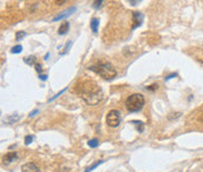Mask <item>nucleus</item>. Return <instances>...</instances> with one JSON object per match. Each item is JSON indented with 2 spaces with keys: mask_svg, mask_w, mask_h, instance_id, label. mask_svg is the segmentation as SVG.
<instances>
[{
  "mask_svg": "<svg viewBox=\"0 0 203 172\" xmlns=\"http://www.w3.org/2000/svg\"><path fill=\"white\" fill-rule=\"evenodd\" d=\"M101 4H102V0H94V4H93V6H94L95 8H99V7L101 6Z\"/></svg>",
  "mask_w": 203,
  "mask_h": 172,
  "instance_id": "20",
  "label": "nucleus"
},
{
  "mask_svg": "<svg viewBox=\"0 0 203 172\" xmlns=\"http://www.w3.org/2000/svg\"><path fill=\"white\" fill-rule=\"evenodd\" d=\"M156 89H157V85H156V84H155V85H150V86L148 87V90H149V91H153V90H156Z\"/></svg>",
  "mask_w": 203,
  "mask_h": 172,
  "instance_id": "22",
  "label": "nucleus"
},
{
  "mask_svg": "<svg viewBox=\"0 0 203 172\" xmlns=\"http://www.w3.org/2000/svg\"><path fill=\"white\" fill-rule=\"evenodd\" d=\"M25 63H26V64H30V65H33V64H35V59L33 57L25 58Z\"/></svg>",
  "mask_w": 203,
  "mask_h": 172,
  "instance_id": "17",
  "label": "nucleus"
},
{
  "mask_svg": "<svg viewBox=\"0 0 203 172\" xmlns=\"http://www.w3.org/2000/svg\"><path fill=\"white\" fill-rule=\"evenodd\" d=\"M68 30H69V22H68V21H65V22L61 24V26L59 27L58 33H59L60 36H63V34H66V33L68 32Z\"/></svg>",
  "mask_w": 203,
  "mask_h": 172,
  "instance_id": "9",
  "label": "nucleus"
},
{
  "mask_svg": "<svg viewBox=\"0 0 203 172\" xmlns=\"http://www.w3.org/2000/svg\"><path fill=\"white\" fill-rule=\"evenodd\" d=\"M24 37H26V33H25L24 31H19V32H17V34H16V38H17V40H21V39L24 38Z\"/></svg>",
  "mask_w": 203,
  "mask_h": 172,
  "instance_id": "15",
  "label": "nucleus"
},
{
  "mask_svg": "<svg viewBox=\"0 0 203 172\" xmlns=\"http://www.w3.org/2000/svg\"><path fill=\"white\" fill-rule=\"evenodd\" d=\"M19 117L18 115H11V117H8L7 119H5L4 120V123H8V124H13V123H16V121H18L19 120Z\"/></svg>",
  "mask_w": 203,
  "mask_h": 172,
  "instance_id": "11",
  "label": "nucleus"
},
{
  "mask_svg": "<svg viewBox=\"0 0 203 172\" xmlns=\"http://www.w3.org/2000/svg\"><path fill=\"white\" fill-rule=\"evenodd\" d=\"M66 90H67V87H65V89H63V90H62V91H60V92H59V93H58V95H56V96H54V97H53V98H51V99H49V103H51V101H52V100H54V99H56V98H58V97H60V96H61V95H62V93H63V92H65V91H66Z\"/></svg>",
  "mask_w": 203,
  "mask_h": 172,
  "instance_id": "19",
  "label": "nucleus"
},
{
  "mask_svg": "<svg viewBox=\"0 0 203 172\" xmlns=\"http://www.w3.org/2000/svg\"><path fill=\"white\" fill-rule=\"evenodd\" d=\"M173 115H174V113H173ZM180 115H181V113H175V115H173V117H171V115H169L168 118H169V119H173V118H179Z\"/></svg>",
  "mask_w": 203,
  "mask_h": 172,
  "instance_id": "24",
  "label": "nucleus"
},
{
  "mask_svg": "<svg viewBox=\"0 0 203 172\" xmlns=\"http://www.w3.org/2000/svg\"><path fill=\"white\" fill-rule=\"evenodd\" d=\"M145 105V97L140 93L130 95L126 100V107L129 112H137Z\"/></svg>",
  "mask_w": 203,
  "mask_h": 172,
  "instance_id": "3",
  "label": "nucleus"
},
{
  "mask_svg": "<svg viewBox=\"0 0 203 172\" xmlns=\"http://www.w3.org/2000/svg\"><path fill=\"white\" fill-rule=\"evenodd\" d=\"M78 92H79L80 97L85 100V103L91 106L97 105L103 99V93H102L101 89L93 80L81 81L78 86Z\"/></svg>",
  "mask_w": 203,
  "mask_h": 172,
  "instance_id": "1",
  "label": "nucleus"
},
{
  "mask_svg": "<svg viewBox=\"0 0 203 172\" xmlns=\"http://www.w3.org/2000/svg\"><path fill=\"white\" fill-rule=\"evenodd\" d=\"M88 145H89V147H97L99 146V140L96 139V138H94V139H91V140H88Z\"/></svg>",
  "mask_w": 203,
  "mask_h": 172,
  "instance_id": "13",
  "label": "nucleus"
},
{
  "mask_svg": "<svg viewBox=\"0 0 203 172\" xmlns=\"http://www.w3.org/2000/svg\"><path fill=\"white\" fill-rule=\"evenodd\" d=\"M32 140H33V137H32V136H26V137H25V144H26V145H30V144L32 143Z\"/></svg>",
  "mask_w": 203,
  "mask_h": 172,
  "instance_id": "18",
  "label": "nucleus"
},
{
  "mask_svg": "<svg viewBox=\"0 0 203 172\" xmlns=\"http://www.w3.org/2000/svg\"><path fill=\"white\" fill-rule=\"evenodd\" d=\"M135 1L137 2V1H140V0H130V2H131V5H134V4H135Z\"/></svg>",
  "mask_w": 203,
  "mask_h": 172,
  "instance_id": "28",
  "label": "nucleus"
},
{
  "mask_svg": "<svg viewBox=\"0 0 203 172\" xmlns=\"http://www.w3.org/2000/svg\"><path fill=\"white\" fill-rule=\"evenodd\" d=\"M142 20H143V16L140 12H134L133 13V26H131V28L139 27L142 24Z\"/></svg>",
  "mask_w": 203,
  "mask_h": 172,
  "instance_id": "7",
  "label": "nucleus"
},
{
  "mask_svg": "<svg viewBox=\"0 0 203 172\" xmlns=\"http://www.w3.org/2000/svg\"><path fill=\"white\" fill-rule=\"evenodd\" d=\"M21 171L22 172H41V170L39 169L37 164L30 162V163H26L21 166Z\"/></svg>",
  "mask_w": 203,
  "mask_h": 172,
  "instance_id": "6",
  "label": "nucleus"
},
{
  "mask_svg": "<svg viewBox=\"0 0 203 172\" xmlns=\"http://www.w3.org/2000/svg\"><path fill=\"white\" fill-rule=\"evenodd\" d=\"M75 10H76V7H75V6H73V7H69V8L65 10V11L60 12L59 14H56L55 17L53 18V20H52V21H59V20L66 19V18H68L71 14H73L74 12H75Z\"/></svg>",
  "mask_w": 203,
  "mask_h": 172,
  "instance_id": "5",
  "label": "nucleus"
},
{
  "mask_svg": "<svg viewBox=\"0 0 203 172\" xmlns=\"http://www.w3.org/2000/svg\"><path fill=\"white\" fill-rule=\"evenodd\" d=\"M92 71H94L95 73H97L100 77H102L106 80H111L116 77V70L115 67L111 65L108 61H101L97 65H94L89 67Z\"/></svg>",
  "mask_w": 203,
  "mask_h": 172,
  "instance_id": "2",
  "label": "nucleus"
},
{
  "mask_svg": "<svg viewBox=\"0 0 203 172\" xmlns=\"http://www.w3.org/2000/svg\"><path fill=\"white\" fill-rule=\"evenodd\" d=\"M34 65H35V70H37L38 72H41V66H40V65H39L38 63H35Z\"/></svg>",
  "mask_w": 203,
  "mask_h": 172,
  "instance_id": "23",
  "label": "nucleus"
},
{
  "mask_svg": "<svg viewBox=\"0 0 203 172\" xmlns=\"http://www.w3.org/2000/svg\"><path fill=\"white\" fill-rule=\"evenodd\" d=\"M17 158H18V154H17V152H8V153H6V154L4 156V158H2V162H4V164H10V163L14 162Z\"/></svg>",
  "mask_w": 203,
  "mask_h": 172,
  "instance_id": "8",
  "label": "nucleus"
},
{
  "mask_svg": "<svg viewBox=\"0 0 203 172\" xmlns=\"http://www.w3.org/2000/svg\"><path fill=\"white\" fill-rule=\"evenodd\" d=\"M102 163H103V160H99V162H96V163H95L94 165H92L91 168H88V169H87V170H86V171H85V172H91V171H92V170H94V169H95L96 166H99L100 164H102Z\"/></svg>",
  "mask_w": 203,
  "mask_h": 172,
  "instance_id": "14",
  "label": "nucleus"
},
{
  "mask_svg": "<svg viewBox=\"0 0 203 172\" xmlns=\"http://www.w3.org/2000/svg\"><path fill=\"white\" fill-rule=\"evenodd\" d=\"M38 112H39L38 110H34V111H32V112H31V115H30V117H33V115H35Z\"/></svg>",
  "mask_w": 203,
  "mask_h": 172,
  "instance_id": "25",
  "label": "nucleus"
},
{
  "mask_svg": "<svg viewBox=\"0 0 203 172\" xmlns=\"http://www.w3.org/2000/svg\"><path fill=\"white\" fill-rule=\"evenodd\" d=\"M21 50H22V47H21L20 45H17V46H14V47L11 50V52H12V53H20Z\"/></svg>",
  "mask_w": 203,
  "mask_h": 172,
  "instance_id": "16",
  "label": "nucleus"
},
{
  "mask_svg": "<svg viewBox=\"0 0 203 172\" xmlns=\"http://www.w3.org/2000/svg\"><path fill=\"white\" fill-rule=\"evenodd\" d=\"M106 121L108 124V126L111 127H117L121 123V115L117 110H111L107 115V118H106Z\"/></svg>",
  "mask_w": 203,
  "mask_h": 172,
  "instance_id": "4",
  "label": "nucleus"
},
{
  "mask_svg": "<svg viewBox=\"0 0 203 172\" xmlns=\"http://www.w3.org/2000/svg\"><path fill=\"white\" fill-rule=\"evenodd\" d=\"M40 79H41V80H46V79H47V76H46V74H41V76H40Z\"/></svg>",
  "mask_w": 203,
  "mask_h": 172,
  "instance_id": "26",
  "label": "nucleus"
},
{
  "mask_svg": "<svg viewBox=\"0 0 203 172\" xmlns=\"http://www.w3.org/2000/svg\"><path fill=\"white\" fill-rule=\"evenodd\" d=\"M91 28L93 30V32H97V28H99V20L96 18H93L91 20Z\"/></svg>",
  "mask_w": 203,
  "mask_h": 172,
  "instance_id": "10",
  "label": "nucleus"
},
{
  "mask_svg": "<svg viewBox=\"0 0 203 172\" xmlns=\"http://www.w3.org/2000/svg\"><path fill=\"white\" fill-rule=\"evenodd\" d=\"M72 45V41H68L67 44H66V47H65V51L61 53V54H65V53H67V51H68V48H69V46Z\"/></svg>",
  "mask_w": 203,
  "mask_h": 172,
  "instance_id": "21",
  "label": "nucleus"
},
{
  "mask_svg": "<svg viewBox=\"0 0 203 172\" xmlns=\"http://www.w3.org/2000/svg\"><path fill=\"white\" fill-rule=\"evenodd\" d=\"M131 124H134L135 126H137V130L139 132H142L143 131V123L142 121H139V120H133Z\"/></svg>",
  "mask_w": 203,
  "mask_h": 172,
  "instance_id": "12",
  "label": "nucleus"
},
{
  "mask_svg": "<svg viewBox=\"0 0 203 172\" xmlns=\"http://www.w3.org/2000/svg\"><path fill=\"white\" fill-rule=\"evenodd\" d=\"M175 76H176V74H170V76H168V77H167V78H166V80H169L170 78H173V77H175Z\"/></svg>",
  "mask_w": 203,
  "mask_h": 172,
  "instance_id": "27",
  "label": "nucleus"
}]
</instances>
